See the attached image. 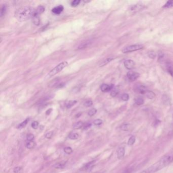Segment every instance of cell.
I'll return each instance as SVG.
<instances>
[{
	"instance_id": "cell-1",
	"label": "cell",
	"mask_w": 173,
	"mask_h": 173,
	"mask_svg": "<svg viewBox=\"0 0 173 173\" xmlns=\"http://www.w3.org/2000/svg\"><path fill=\"white\" fill-rule=\"evenodd\" d=\"M173 161V151L169 152L163 156L157 162L152 165L142 173H154L159 171L164 168L170 164Z\"/></svg>"
},
{
	"instance_id": "cell-2",
	"label": "cell",
	"mask_w": 173,
	"mask_h": 173,
	"mask_svg": "<svg viewBox=\"0 0 173 173\" xmlns=\"http://www.w3.org/2000/svg\"><path fill=\"white\" fill-rule=\"evenodd\" d=\"M35 11V9L32 7H23L15 11L14 16L19 22H24L32 17Z\"/></svg>"
},
{
	"instance_id": "cell-3",
	"label": "cell",
	"mask_w": 173,
	"mask_h": 173,
	"mask_svg": "<svg viewBox=\"0 0 173 173\" xmlns=\"http://www.w3.org/2000/svg\"><path fill=\"white\" fill-rule=\"evenodd\" d=\"M68 64V63L66 62H64L60 63V64H58V66H56L55 68H54L49 72V74H48L49 77H52L54 75H56V74H58L63 69L67 66Z\"/></svg>"
},
{
	"instance_id": "cell-4",
	"label": "cell",
	"mask_w": 173,
	"mask_h": 173,
	"mask_svg": "<svg viewBox=\"0 0 173 173\" xmlns=\"http://www.w3.org/2000/svg\"><path fill=\"white\" fill-rule=\"evenodd\" d=\"M144 48V46L142 44H134L130 45L127 47H125L122 50V52L124 54L130 53L131 52H135L142 49Z\"/></svg>"
},
{
	"instance_id": "cell-5",
	"label": "cell",
	"mask_w": 173,
	"mask_h": 173,
	"mask_svg": "<svg viewBox=\"0 0 173 173\" xmlns=\"http://www.w3.org/2000/svg\"><path fill=\"white\" fill-rule=\"evenodd\" d=\"M134 90L136 92L142 94H145L148 90L145 86L141 84L135 85L134 87Z\"/></svg>"
},
{
	"instance_id": "cell-6",
	"label": "cell",
	"mask_w": 173,
	"mask_h": 173,
	"mask_svg": "<svg viewBox=\"0 0 173 173\" xmlns=\"http://www.w3.org/2000/svg\"><path fill=\"white\" fill-rule=\"evenodd\" d=\"M140 76L139 73L134 72V71H130L127 74V77L128 78V80L130 82L136 80Z\"/></svg>"
},
{
	"instance_id": "cell-7",
	"label": "cell",
	"mask_w": 173,
	"mask_h": 173,
	"mask_svg": "<svg viewBox=\"0 0 173 173\" xmlns=\"http://www.w3.org/2000/svg\"><path fill=\"white\" fill-rule=\"evenodd\" d=\"M124 66L128 70H132L134 68L135 66V62L132 60H126L124 62Z\"/></svg>"
},
{
	"instance_id": "cell-8",
	"label": "cell",
	"mask_w": 173,
	"mask_h": 173,
	"mask_svg": "<svg viewBox=\"0 0 173 173\" xmlns=\"http://www.w3.org/2000/svg\"><path fill=\"white\" fill-rule=\"evenodd\" d=\"M113 88V85H108L107 84H103L100 86V90L103 92H108L111 91Z\"/></svg>"
},
{
	"instance_id": "cell-9",
	"label": "cell",
	"mask_w": 173,
	"mask_h": 173,
	"mask_svg": "<svg viewBox=\"0 0 173 173\" xmlns=\"http://www.w3.org/2000/svg\"><path fill=\"white\" fill-rule=\"evenodd\" d=\"M125 154V149L123 147H120L118 149L117 155L118 159H121L123 158Z\"/></svg>"
},
{
	"instance_id": "cell-10",
	"label": "cell",
	"mask_w": 173,
	"mask_h": 173,
	"mask_svg": "<svg viewBox=\"0 0 173 173\" xmlns=\"http://www.w3.org/2000/svg\"><path fill=\"white\" fill-rule=\"evenodd\" d=\"M64 10V7L62 5H60L58 6L55 7L52 10V12L56 14H59L61 13Z\"/></svg>"
},
{
	"instance_id": "cell-11",
	"label": "cell",
	"mask_w": 173,
	"mask_h": 173,
	"mask_svg": "<svg viewBox=\"0 0 173 173\" xmlns=\"http://www.w3.org/2000/svg\"><path fill=\"white\" fill-rule=\"evenodd\" d=\"M91 44H92V41H86L84 42L83 43H81V44H80V45H79L78 47V49L85 48H86L89 45H90Z\"/></svg>"
},
{
	"instance_id": "cell-12",
	"label": "cell",
	"mask_w": 173,
	"mask_h": 173,
	"mask_svg": "<svg viewBox=\"0 0 173 173\" xmlns=\"http://www.w3.org/2000/svg\"><path fill=\"white\" fill-rule=\"evenodd\" d=\"M114 58H114V57L107 58L106 60H104L103 62L100 63V66L101 67V66H104L105 65L108 64L109 62H111V61L113 60Z\"/></svg>"
},
{
	"instance_id": "cell-13",
	"label": "cell",
	"mask_w": 173,
	"mask_h": 173,
	"mask_svg": "<svg viewBox=\"0 0 173 173\" xmlns=\"http://www.w3.org/2000/svg\"><path fill=\"white\" fill-rule=\"evenodd\" d=\"M44 11H45V8L42 6H39L38 7L36 10H35V13L37 15H39L43 13Z\"/></svg>"
},
{
	"instance_id": "cell-14",
	"label": "cell",
	"mask_w": 173,
	"mask_h": 173,
	"mask_svg": "<svg viewBox=\"0 0 173 173\" xmlns=\"http://www.w3.org/2000/svg\"><path fill=\"white\" fill-rule=\"evenodd\" d=\"M39 15H37L34 13L32 17L33 21L34 24L35 25H37V26H38L40 24V18H39Z\"/></svg>"
},
{
	"instance_id": "cell-15",
	"label": "cell",
	"mask_w": 173,
	"mask_h": 173,
	"mask_svg": "<svg viewBox=\"0 0 173 173\" xmlns=\"http://www.w3.org/2000/svg\"><path fill=\"white\" fill-rule=\"evenodd\" d=\"M83 126V122L80 121L77 122L76 123H75L73 124V128L74 129H80L81 128H82Z\"/></svg>"
},
{
	"instance_id": "cell-16",
	"label": "cell",
	"mask_w": 173,
	"mask_h": 173,
	"mask_svg": "<svg viewBox=\"0 0 173 173\" xmlns=\"http://www.w3.org/2000/svg\"><path fill=\"white\" fill-rule=\"evenodd\" d=\"M145 95L147 98H149V99H152L155 98V94L154 92H152L150 90H148L147 91V92H146Z\"/></svg>"
},
{
	"instance_id": "cell-17",
	"label": "cell",
	"mask_w": 173,
	"mask_h": 173,
	"mask_svg": "<svg viewBox=\"0 0 173 173\" xmlns=\"http://www.w3.org/2000/svg\"><path fill=\"white\" fill-rule=\"evenodd\" d=\"M77 102L76 100H70L66 103V106L68 109H69L71 107H73V106H74L77 103Z\"/></svg>"
},
{
	"instance_id": "cell-18",
	"label": "cell",
	"mask_w": 173,
	"mask_h": 173,
	"mask_svg": "<svg viewBox=\"0 0 173 173\" xmlns=\"http://www.w3.org/2000/svg\"><path fill=\"white\" fill-rule=\"evenodd\" d=\"M66 162H65V161L58 162L54 166V167L57 169H63L64 166H66Z\"/></svg>"
},
{
	"instance_id": "cell-19",
	"label": "cell",
	"mask_w": 173,
	"mask_h": 173,
	"mask_svg": "<svg viewBox=\"0 0 173 173\" xmlns=\"http://www.w3.org/2000/svg\"><path fill=\"white\" fill-rule=\"evenodd\" d=\"M28 121H29V118L26 119L24 121L22 122L21 123H20V124L18 126L17 128H19V129H20V128H24V127L27 125Z\"/></svg>"
},
{
	"instance_id": "cell-20",
	"label": "cell",
	"mask_w": 173,
	"mask_h": 173,
	"mask_svg": "<svg viewBox=\"0 0 173 173\" xmlns=\"http://www.w3.org/2000/svg\"><path fill=\"white\" fill-rule=\"evenodd\" d=\"M79 134L76 133H71L69 136V139H71V140H76L79 138Z\"/></svg>"
},
{
	"instance_id": "cell-21",
	"label": "cell",
	"mask_w": 173,
	"mask_h": 173,
	"mask_svg": "<svg viewBox=\"0 0 173 173\" xmlns=\"http://www.w3.org/2000/svg\"><path fill=\"white\" fill-rule=\"evenodd\" d=\"M35 146V143L34 141H28L26 144V147L28 149H32Z\"/></svg>"
},
{
	"instance_id": "cell-22",
	"label": "cell",
	"mask_w": 173,
	"mask_h": 173,
	"mask_svg": "<svg viewBox=\"0 0 173 173\" xmlns=\"http://www.w3.org/2000/svg\"><path fill=\"white\" fill-rule=\"evenodd\" d=\"M135 141H136V137L134 136H132L128 139V145H133V144L135 143Z\"/></svg>"
},
{
	"instance_id": "cell-23",
	"label": "cell",
	"mask_w": 173,
	"mask_h": 173,
	"mask_svg": "<svg viewBox=\"0 0 173 173\" xmlns=\"http://www.w3.org/2000/svg\"><path fill=\"white\" fill-rule=\"evenodd\" d=\"M173 7V1H168L166 4L163 6L164 8H170Z\"/></svg>"
},
{
	"instance_id": "cell-24",
	"label": "cell",
	"mask_w": 173,
	"mask_h": 173,
	"mask_svg": "<svg viewBox=\"0 0 173 173\" xmlns=\"http://www.w3.org/2000/svg\"><path fill=\"white\" fill-rule=\"evenodd\" d=\"M6 12V7L5 5H3L1 7V13H0L1 17H2L4 16Z\"/></svg>"
},
{
	"instance_id": "cell-25",
	"label": "cell",
	"mask_w": 173,
	"mask_h": 173,
	"mask_svg": "<svg viewBox=\"0 0 173 173\" xmlns=\"http://www.w3.org/2000/svg\"><path fill=\"white\" fill-rule=\"evenodd\" d=\"M94 161H91V162L88 163V164H87L84 167L83 169H84L85 170H89V169L92 168V166L94 164Z\"/></svg>"
},
{
	"instance_id": "cell-26",
	"label": "cell",
	"mask_w": 173,
	"mask_h": 173,
	"mask_svg": "<svg viewBox=\"0 0 173 173\" xmlns=\"http://www.w3.org/2000/svg\"><path fill=\"white\" fill-rule=\"evenodd\" d=\"M143 7L142 5H134V6H133L132 7V8H131V10H132V11H136V10H141V9Z\"/></svg>"
},
{
	"instance_id": "cell-27",
	"label": "cell",
	"mask_w": 173,
	"mask_h": 173,
	"mask_svg": "<svg viewBox=\"0 0 173 173\" xmlns=\"http://www.w3.org/2000/svg\"><path fill=\"white\" fill-rule=\"evenodd\" d=\"M119 93V90L117 88H113L111 90V96L112 97H115Z\"/></svg>"
},
{
	"instance_id": "cell-28",
	"label": "cell",
	"mask_w": 173,
	"mask_h": 173,
	"mask_svg": "<svg viewBox=\"0 0 173 173\" xmlns=\"http://www.w3.org/2000/svg\"><path fill=\"white\" fill-rule=\"evenodd\" d=\"M129 127H130V124H128V123H123V124H122L120 126V129L121 130L126 131V130H128Z\"/></svg>"
},
{
	"instance_id": "cell-29",
	"label": "cell",
	"mask_w": 173,
	"mask_h": 173,
	"mask_svg": "<svg viewBox=\"0 0 173 173\" xmlns=\"http://www.w3.org/2000/svg\"><path fill=\"white\" fill-rule=\"evenodd\" d=\"M64 151L66 154H70L73 152V150L70 147H66L64 149Z\"/></svg>"
},
{
	"instance_id": "cell-30",
	"label": "cell",
	"mask_w": 173,
	"mask_h": 173,
	"mask_svg": "<svg viewBox=\"0 0 173 173\" xmlns=\"http://www.w3.org/2000/svg\"><path fill=\"white\" fill-rule=\"evenodd\" d=\"M97 112V110L95 108H92V109H90V111H88V115L90 116H92L94 115Z\"/></svg>"
},
{
	"instance_id": "cell-31",
	"label": "cell",
	"mask_w": 173,
	"mask_h": 173,
	"mask_svg": "<svg viewBox=\"0 0 173 173\" xmlns=\"http://www.w3.org/2000/svg\"><path fill=\"white\" fill-rule=\"evenodd\" d=\"M135 102L137 105H141L143 104L144 103V100L143 98H138L136 100Z\"/></svg>"
},
{
	"instance_id": "cell-32",
	"label": "cell",
	"mask_w": 173,
	"mask_h": 173,
	"mask_svg": "<svg viewBox=\"0 0 173 173\" xmlns=\"http://www.w3.org/2000/svg\"><path fill=\"white\" fill-rule=\"evenodd\" d=\"M35 139L34 135L32 134H29L26 136V139L28 141H32Z\"/></svg>"
},
{
	"instance_id": "cell-33",
	"label": "cell",
	"mask_w": 173,
	"mask_h": 173,
	"mask_svg": "<svg viewBox=\"0 0 173 173\" xmlns=\"http://www.w3.org/2000/svg\"><path fill=\"white\" fill-rule=\"evenodd\" d=\"M31 126L33 128H34V130H36L37 128H38L39 126V122L37 121H35L32 122Z\"/></svg>"
},
{
	"instance_id": "cell-34",
	"label": "cell",
	"mask_w": 173,
	"mask_h": 173,
	"mask_svg": "<svg viewBox=\"0 0 173 173\" xmlns=\"http://www.w3.org/2000/svg\"><path fill=\"white\" fill-rule=\"evenodd\" d=\"M94 125H96V126H100L103 123V121L100 119H97L94 120Z\"/></svg>"
},
{
	"instance_id": "cell-35",
	"label": "cell",
	"mask_w": 173,
	"mask_h": 173,
	"mask_svg": "<svg viewBox=\"0 0 173 173\" xmlns=\"http://www.w3.org/2000/svg\"><path fill=\"white\" fill-rule=\"evenodd\" d=\"M53 135H54V132H48V133L45 135V137L46 139H51L52 137V136H53Z\"/></svg>"
},
{
	"instance_id": "cell-36",
	"label": "cell",
	"mask_w": 173,
	"mask_h": 173,
	"mask_svg": "<svg viewBox=\"0 0 173 173\" xmlns=\"http://www.w3.org/2000/svg\"><path fill=\"white\" fill-rule=\"evenodd\" d=\"M93 104L92 101V100H87L85 102L84 104V105L85 106V107H91Z\"/></svg>"
},
{
	"instance_id": "cell-37",
	"label": "cell",
	"mask_w": 173,
	"mask_h": 173,
	"mask_svg": "<svg viewBox=\"0 0 173 173\" xmlns=\"http://www.w3.org/2000/svg\"><path fill=\"white\" fill-rule=\"evenodd\" d=\"M80 2V1H79V0H75L72 2L71 5H72V6L76 7L79 4Z\"/></svg>"
},
{
	"instance_id": "cell-38",
	"label": "cell",
	"mask_w": 173,
	"mask_h": 173,
	"mask_svg": "<svg viewBox=\"0 0 173 173\" xmlns=\"http://www.w3.org/2000/svg\"><path fill=\"white\" fill-rule=\"evenodd\" d=\"M121 99L124 101H127L129 99V95L127 94H122V96H121Z\"/></svg>"
},
{
	"instance_id": "cell-39",
	"label": "cell",
	"mask_w": 173,
	"mask_h": 173,
	"mask_svg": "<svg viewBox=\"0 0 173 173\" xmlns=\"http://www.w3.org/2000/svg\"><path fill=\"white\" fill-rule=\"evenodd\" d=\"M22 170V167H15V168L13 170V172L14 173H19L21 172Z\"/></svg>"
},
{
	"instance_id": "cell-40",
	"label": "cell",
	"mask_w": 173,
	"mask_h": 173,
	"mask_svg": "<svg viewBox=\"0 0 173 173\" xmlns=\"http://www.w3.org/2000/svg\"><path fill=\"white\" fill-rule=\"evenodd\" d=\"M155 54L154 53V52H149V56L150 58H154L155 57Z\"/></svg>"
},
{
	"instance_id": "cell-41",
	"label": "cell",
	"mask_w": 173,
	"mask_h": 173,
	"mask_svg": "<svg viewBox=\"0 0 173 173\" xmlns=\"http://www.w3.org/2000/svg\"><path fill=\"white\" fill-rule=\"evenodd\" d=\"M92 126V124L91 123H87L85 124V126H84V130H88V128H90V127Z\"/></svg>"
},
{
	"instance_id": "cell-42",
	"label": "cell",
	"mask_w": 173,
	"mask_h": 173,
	"mask_svg": "<svg viewBox=\"0 0 173 173\" xmlns=\"http://www.w3.org/2000/svg\"><path fill=\"white\" fill-rule=\"evenodd\" d=\"M52 111V109H49L48 110H47V112H46V114H47V115H48V112H49V114L50 113V112H51V111Z\"/></svg>"
}]
</instances>
